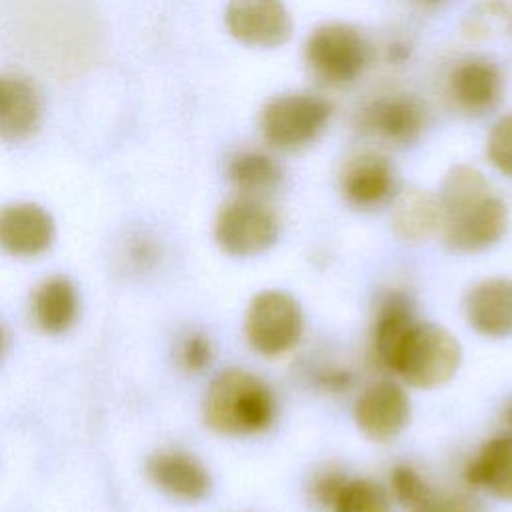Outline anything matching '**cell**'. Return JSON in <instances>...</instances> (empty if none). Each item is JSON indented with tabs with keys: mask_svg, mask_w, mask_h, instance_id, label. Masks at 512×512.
Segmentation results:
<instances>
[{
	"mask_svg": "<svg viewBox=\"0 0 512 512\" xmlns=\"http://www.w3.org/2000/svg\"><path fill=\"white\" fill-rule=\"evenodd\" d=\"M278 404L272 388L252 372L232 368L220 372L208 386L204 422L226 436L266 432L276 420Z\"/></svg>",
	"mask_w": 512,
	"mask_h": 512,
	"instance_id": "cell-1",
	"label": "cell"
},
{
	"mask_svg": "<svg viewBox=\"0 0 512 512\" xmlns=\"http://www.w3.org/2000/svg\"><path fill=\"white\" fill-rule=\"evenodd\" d=\"M460 360V344L446 328L414 320L396 344L388 372L410 386L436 388L458 372Z\"/></svg>",
	"mask_w": 512,
	"mask_h": 512,
	"instance_id": "cell-2",
	"label": "cell"
},
{
	"mask_svg": "<svg viewBox=\"0 0 512 512\" xmlns=\"http://www.w3.org/2000/svg\"><path fill=\"white\" fill-rule=\"evenodd\" d=\"M330 114V102L318 94H282L262 108L260 130L270 146L292 152L312 144L326 128Z\"/></svg>",
	"mask_w": 512,
	"mask_h": 512,
	"instance_id": "cell-3",
	"label": "cell"
},
{
	"mask_svg": "<svg viewBox=\"0 0 512 512\" xmlns=\"http://www.w3.org/2000/svg\"><path fill=\"white\" fill-rule=\"evenodd\" d=\"M304 56L318 80L338 86L356 80L368 66L372 52L358 28L328 22L308 36Z\"/></svg>",
	"mask_w": 512,
	"mask_h": 512,
	"instance_id": "cell-4",
	"label": "cell"
},
{
	"mask_svg": "<svg viewBox=\"0 0 512 512\" xmlns=\"http://www.w3.org/2000/svg\"><path fill=\"white\" fill-rule=\"evenodd\" d=\"M302 326V310L294 296L282 290H264L248 304L244 336L252 350L274 358L298 344Z\"/></svg>",
	"mask_w": 512,
	"mask_h": 512,
	"instance_id": "cell-5",
	"label": "cell"
},
{
	"mask_svg": "<svg viewBox=\"0 0 512 512\" xmlns=\"http://www.w3.org/2000/svg\"><path fill=\"white\" fill-rule=\"evenodd\" d=\"M214 238L218 246L232 256L260 254L278 238L276 212L264 198L240 194L220 208Z\"/></svg>",
	"mask_w": 512,
	"mask_h": 512,
	"instance_id": "cell-6",
	"label": "cell"
},
{
	"mask_svg": "<svg viewBox=\"0 0 512 512\" xmlns=\"http://www.w3.org/2000/svg\"><path fill=\"white\" fill-rule=\"evenodd\" d=\"M508 228V208L494 192L482 200L444 216L442 234L456 252H480L496 244Z\"/></svg>",
	"mask_w": 512,
	"mask_h": 512,
	"instance_id": "cell-7",
	"label": "cell"
},
{
	"mask_svg": "<svg viewBox=\"0 0 512 512\" xmlns=\"http://www.w3.org/2000/svg\"><path fill=\"white\" fill-rule=\"evenodd\" d=\"M224 20L238 42L254 48L282 46L292 34V18L282 0H230Z\"/></svg>",
	"mask_w": 512,
	"mask_h": 512,
	"instance_id": "cell-8",
	"label": "cell"
},
{
	"mask_svg": "<svg viewBox=\"0 0 512 512\" xmlns=\"http://www.w3.org/2000/svg\"><path fill=\"white\" fill-rule=\"evenodd\" d=\"M358 120L360 128L376 140L394 146H406L422 134L426 114L424 106L414 96L388 92L364 104Z\"/></svg>",
	"mask_w": 512,
	"mask_h": 512,
	"instance_id": "cell-9",
	"label": "cell"
},
{
	"mask_svg": "<svg viewBox=\"0 0 512 512\" xmlns=\"http://www.w3.org/2000/svg\"><path fill=\"white\" fill-rule=\"evenodd\" d=\"M340 192L358 210H374L396 196L392 162L378 152H360L348 158L340 172Z\"/></svg>",
	"mask_w": 512,
	"mask_h": 512,
	"instance_id": "cell-10",
	"label": "cell"
},
{
	"mask_svg": "<svg viewBox=\"0 0 512 512\" xmlns=\"http://www.w3.org/2000/svg\"><path fill=\"white\" fill-rule=\"evenodd\" d=\"M354 418L358 428L376 442L396 438L410 420V400L394 380L370 384L356 400Z\"/></svg>",
	"mask_w": 512,
	"mask_h": 512,
	"instance_id": "cell-11",
	"label": "cell"
},
{
	"mask_svg": "<svg viewBox=\"0 0 512 512\" xmlns=\"http://www.w3.org/2000/svg\"><path fill=\"white\" fill-rule=\"evenodd\" d=\"M54 220L38 204L14 202L0 208V248L14 256H36L54 240Z\"/></svg>",
	"mask_w": 512,
	"mask_h": 512,
	"instance_id": "cell-12",
	"label": "cell"
},
{
	"mask_svg": "<svg viewBox=\"0 0 512 512\" xmlns=\"http://www.w3.org/2000/svg\"><path fill=\"white\" fill-rule=\"evenodd\" d=\"M148 478L166 494L196 502L202 500L212 486L206 466L184 450H158L146 462Z\"/></svg>",
	"mask_w": 512,
	"mask_h": 512,
	"instance_id": "cell-13",
	"label": "cell"
},
{
	"mask_svg": "<svg viewBox=\"0 0 512 512\" xmlns=\"http://www.w3.org/2000/svg\"><path fill=\"white\" fill-rule=\"evenodd\" d=\"M504 80L500 68L486 58H466L448 76V96L466 114L492 110L502 96Z\"/></svg>",
	"mask_w": 512,
	"mask_h": 512,
	"instance_id": "cell-14",
	"label": "cell"
},
{
	"mask_svg": "<svg viewBox=\"0 0 512 512\" xmlns=\"http://www.w3.org/2000/svg\"><path fill=\"white\" fill-rule=\"evenodd\" d=\"M464 312L468 324L484 336L502 338L512 334V280L488 278L472 286Z\"/></svg>",
	"mask_w": 512,
	"mask_h": 512,
	"instance_id": "cell-15",
	"label": "cell"
},
{
	"mask_svg": "<svg viewBox=\"0 0 512 512\" xmlns=\"http://www.w3.org/2000/svg\"><path fill=\"white\" fill-rule=\"evenodd\" d=\"M42 100L36 86L16 74H0V138L28 136L40 122Z\"/></svg>",
	"mask_w": 512,
	"mask_h": 512,
	"instance_id": "cell-16",
	"label": "cell"
},
{
	"mask_svg": "<svg viewBox=\"0 0 512 512\" xmlns=\"http://www.w3.org/2000/svg\"><path fill=\"white\" fill-rule=\"evenodd\" d=\"M414 320V304L408 292L392 288L378 296L372 324V358L380 368L388 370L396 344Z\"/></svg>",
	"mask_w": 512,
	"mask_h": 512,
	"instance_id": "cell-17",
	"label": "cell"
},
{
	"mask_svg": "<svg viewBox=\"0 0 512 512\" xmlns=\"http://www.w3.org/2000/svg\"><path fill=\"white\" fill-rule=\"evenodd\" d=\"M440 200L426 190L408 188L392 198V230L408 242H420L442 232Z\"/></svg>",
	"mask_w": 512,
	"mask_h": 512,
	"instance_id": "cell-18",
	"label": "cell"
},
{
	"mask_svg": "<svg viewBox=\"0 0 512 512\" xmlns=\"http://www.w3.org/2000/svg\"><path fill=\"white\" fill-rule=\"evenodd\" d=\"M464 478L474 488L512 500V432L490 438L468 462Z\"/></svg>",
	"mask_w": 512,
	"mask_h": 512,
	"instance_id": "cell-19",
	"label": "cell"
},
{
	"mask_svg": "<svg viewBox=\"0 0 512 512\" xmlns=\"http://www.w3.org/2000/svg\"><path fill=\"white\" fill-rule=\"evenodd\" d=\"M32 316L36 326L48 334L68 330L78 316L76 286L64 276L42 280L32 292Z\"/></svg>",
	"mask_w": 512,
	"mask_h": 512,
	"instance_id": "cell-20",
	"label": "cell"
},
{
	"mask_svg": "<svg viewBox=\"0 0 512 512\" xmlns=\"http://www.w3.org/2000/svg\"><path fill=\"white\" fill-rule=\"evenodd\" d=\"M228 176L240 194L254 198H264L282 182V170L276 160L258 150L236 154L230 160Z\"/></svg>",
	"mask_w": 512,
	"mask_h": 512,
	"instance_id": "cell-21",
	"label": "cell"
},
{
	"mask_svg": "<svg viewBox=\"0 0 512 512\" xmlns=\"http://www.w3.org/2000/svg\"><path fill=\"white\" fill-rule=\"evenodd\" d=\"M488 194H492V188L486 176L472 166L460 164L450 168V172L444 176L438 200L442 214L448 216L482 200Z\"/></svg>",
	"mask_w": 512,
	"mask_h": 512,
	"instance_id": "cell-22",
	"label": "cell"
},
{
	"mask_svg": "<svg viewBox=\"0 0 512 512\" xmlns=\"http://www.w3.org/2000/svg\"><path fill=\"white\" fill-rule=\"evenodd\" d=\"M332 512H390V496L370 478H352L344 484Z\"/></svg>",
	"mask_w": 512,
	"mask_h": 512,
	"instance_id": "cell-23",
	"label": "cell"
},
{
	"mask_svg": "<svg viewBox=\"0 0 512 512\" xmlns=\"http://www.w3.org/2000/svg\"><path fill=\"white\" fill-rule=\"evenodd\" d=\"M390 494L396 504L410 510L430 494L428 482L408 464H398L390 472Z\"/></svg>",
	"mask_w": 512,
	"mask_h": 512,
	"instance_id": "cell-24",
	"label": "cell"
},
{
	"mask_svg": "<svg viewBox=\"0 0 512 512\" xmlns=\"http://www.w3.org/2000/svg\"><path fill=\"white\" fill-rule=\"evenodd\" d=\"M408 512H488V508L468 492L430 490V494Z\"/></svg>",
	"mask_w": 512,
	"mask_h": 512,
	"instance_id": "cell-25",
	"label": "cell"
},
{
	"mask_svg": "<svg viewBox=\"0 0 512 512\" xmlns=\"http://www.w3.org/2000/svg\"><path fill=\"white\" fill-rule=\"evenodd\" d=\"M212 356H214L212 342L202 332H188L178 342V348H176V360L180 368L190 374L206 370L212 362Z\"/></svg>",
	"mask_w": 512,
	"mask_h": 512,
	"instance_id": "cell-26",
	"label": "cell"
},
{
	"mask_svg": "<svg viewBox=\"0 0 512 512\" xmlns=\"http://www.w3.org/2000/svg\"><path fill=\"white\" fill-rule=\"evenodd\" d=\"M488 160L496 170L512 176V114L502 116L490 130L486 144Z\"/></svg>",
	"mask_w": 512,
	"mask_h": 512,
	"instance_id": "cell-27",
	"label": "cell"
},
{
	"mask_svg": "<svg viewBox=\"0 0 512 512\" xmlns=\"http://www.w3.org/2000/svg\"><path fill=\"white\" fill-rule=\"evenodd\" d=\"M346 482H348V478H346V474L340 468H336V466L322 468L320 472L314 474L312 484H310L312 500L318 506L332 510V506H334L336 498L340 496V492H342Z\"/></svg>",
	"mask_w": 512,
	"mask_h": 512,
	"instance_id": "cell-28",
	"label": "cell"
},
{
	"mask_svg": "<svg viewBox=\"0 0 512 512\" xmlns=\"http://www.w3.org/2000/svg\"><path fill=\"white\" fill-rule=\"evenodd\" d=\"M316 386L330 394L346 392L352 386V372L340 366H320L312 372Z\"/></svg>",
	"mask_w": 512,
	"mask_h": 512,
	"instance_id": "cell-29",
	"label": "cell"
},
{
	"mask_svg": "<svg viewBox=\"0 0 512 512\" xmlns=\"http://www.w3.org/2000/svg\"><path fill=\"white\" fill-rule=\"evenodd\" d=\"M502 422L504 426L508 428V432H512V400L504 406V412H502Z\"/></svg>",
	"mask_w": 512,
	"mask_h": 512,
	"instance_id": "cell-30",
	"label": "cell"
},
{
	"mask_svg": "<svg viewBox=\"0 0 512 512\" xmlns=\"http://www.w3.org/2000/svg\"><path fill=\"white\" fill-rule=\"evenodd\" d=\"M6 330L2 328V324H0V356L4 354V350H6Z\"/></svg>",
	"mask_w": 512,
	"mask_h": 512,
	"instance_id": "cell-31",
	"label": "cell"
},
{
	"mask_svg": "<svg viewBox=\"0 0 512 512\" xmlns=\"http://www.w3.org/2000/svg\"><path fill=\"white\" fill-rule=\"evenodd\" d=\"M420 4H426V6H436V4H440V2H444V0H418Z\"/></svg>",
	"mask_w": 512,
	"mask_h": 512,
	"instance_id": "cell-32",
	"label": "cell"
}]
</instances>
